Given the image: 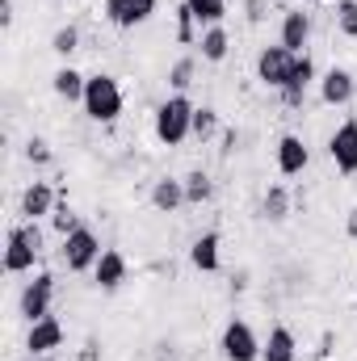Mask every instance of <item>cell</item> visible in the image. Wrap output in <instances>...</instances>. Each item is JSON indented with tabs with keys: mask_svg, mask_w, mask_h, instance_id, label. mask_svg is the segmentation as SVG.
<instances>
[{
	"mask_svg": "<svg viewBox=\"0 0 357 361\" xmlns=\"http://www.w3.org/2000/svg\"><path fill=\"white\" fill-rule=\"evenodd\" d=\"M193 101L185 97V92H173L169 101H160L156 105V139L164 143V147H181L189 135H193Z\"/></svg>",
	"mask_w": 357,
	"mask_h": 361,
	"instance_id": "cell-1",
	"label": "cell"
},
{
	"mask_svg": "<svg viewBox=\"0 0 357 361\" xmlns=\"http://www.w3.org/2000/svg\"><path fill=\"white\" fill-rule=\"evenodd\" d=\"M80 105H85V114H89L92 122H118V114H122V89H118V80L105 76V72L89 76Z\"/></svg>",
	"mask_w": 357,
	"mask_h": 361,
	"instance_id": "cell-2",
	"label": "cell"
},
{
	"mask_svg": "<svg viewBox=\"0 0 357 361\" xmlns=\"http://www.w3.org/2000/svg\"><path fill=\"white\" fill-rule=\"evenodd\" d=\"M38 252H42V231H38V223L8 227V244H4V273H25V269H34Z\"/></svg>",
	"mask_w": 357,
	"mask_h": 361,
	"instance_id": "cell-3",
	"label": "cell"
},
{
	"mask_svg": "<svg viewBox=\"0 0 357 361\" xmlns=\"http://www.w3.org/2000/svg\"><path fill=\"white\" fill-rule=\"evenodd\" d=\"M101 240H97V231L92 227H76L72 235H63V265L72 273H85V269H97V261H101Z\"/></svg>",
	"mask_w": 357,
	"mask_h": 361,
	"instance_id": "cell-4",
	"label": "cell"
},
{
	"mask_svg": "<svg viewBox=\"0 0 357 361\" xmlns=\"http://www.w3.org/2000/svg\"><path fill=\"white\" fill-rule=\"evenodd\" d=\"M219 349H223V357L227 361H261V349H265V345L257 341V332H253L248 319H231V324L223 328Z\"/></svg>",
	"mask_w": 357,
	"mask_h": 361,
	"instance_id": "cell-5",
	"label": "cell"
},
{
	"mask_svg": "<svg viewBox=\"0 0 357 361\" xmlns=\"http://www.w3.org/2000/svg\"><path fill=\"white\" fill-rule=\"evenodd\" d=\"M294 59H298V55H294V51H286L282 42H277V47H265V51L257 55V80H261L265 89H277V92H282L286 85H290Z\"/></svg>",
	"mask_w": 357,
	"mask_h": 361,
	"instance_id": "cell-6",
	"label": "cell"
},
{
	"mask_svg": "<svg viewBox=\"0 0 357 361\" xmlns=\"http://www.w3.org/2000/svg\"><path fill=\"white\" fill-rule=\"evenodd\" d=\"M328 156H332L337 173H345V177L357 173V118H345L337 126V135L328 139Z\"/></svg>",
	"mask_w": 357,
	"mask_h": 361,
	"instance_id": "cell-7",
	"label": "cell"
},
{
	"mask_svg": "<svg viewBox=\"0 0 357 361\" xmlns=\"http://www.w3.org/2000/svg\"><path fill=\"white\" fill-rule=\"evenodd\" d=\"M51 298H55V277H51V273H38V277L21 290V315H25L30 324L47 319V315H51Z\"/></svg>",
	"mask_w": 357,
	"mask_h": 361,
	"instance_id": "cell-8",
	"label": "cell"
},
{
	"mask_svg": "<svg viewBox=\"0 0 357 361\" xmlns=\"http://www.w3.org/2000/svg\"><path fill=\"white\" fill-rule=\"evenodd\" d=\"M156 13V0H105V17L118 30H135Z\"/></svg>",
	"mask_w": 357,
	"mask_h": 361,
	"instance_id": "cell-9",
	"label": "cell"
},
{
	"mask_svg": "<svg viewBox=\"0 0 357 361\" xmlns=\"http://www.w3.org/2000/svg\"><path fill=\"white\" fill-rule=\"evenodd\" d=\"M357 92V80L349 68H328L324 80H320V101L324 105H349Z\"/></svg>",
	"mask_w": 357,
	"mask_h": 361,
	"instance_id": "cell-10",
	"label": "cell"
},
{
	"mask_svg": "<svg viewBox=\"0 0 357 361\" xmlns=\"http://www.w3.org/2000/svg\"><path fill=\"white\" fill-rule=\"evenodd\" d=\"M59 345H63V324H59L55 315H47V319L30 324V336H25L30 357H47V353H51V349H59Z\"/></svg>",
	"mask_w": 357,
	"mask_h": 361,
	"instance_id": "cell-11",
	"label": "cell"
},
{
	"mask_svg": "<svg viewBox=\"0 0 357 361\" xmlns=\"http://www.w3.org/2000/svg\"><path fill=\"white\" fill-rule=\"evenodd\" d=\"M307 160H311V152H307V143L298 135H282L277 139V173L282 177H298L307 169Z\"/></svg>",
	"mask_w": 357,
	"mask_h": 361,
	"instance_id": "cell-12",
	"label": "cell"
},
{
	"mask_svg": "<svg viewBox=\"0 0 357 361\" xmlns=\"http://www.w3.org/2000/svg\"><path fill=\"white\" fill-rule=\"evenodd\" d=\"M59 202H55V189L47 185V180H34V185H25V193H21V214L30 219V223H38L42 214H51Z\"/></svg>",
	"mask_w": 357,
	"mask_h": 361,
	"instance_id": "cell-13",
	"label": "cell"
},
{
	"mask_svg": "<svg viewBox=\"0 0 357 361\" xmlns=\"http://www.w3.org/2000/svg\"><path fill=\"white\" fill-rule=\"evenodd\" d=\"M307 38H311V17H307L303 8H290V13L282 17V47L294 51V55H303Z\"/></svg>",
	"mask_w": 357,
	"mask_h": 361,
	"instance_id": "cell-14",
	"label": "cell"
},
{
	"mask_svg": "<svg viewBox=\"0 0 357 361\" xmlns=\"http://www.w3.org/2000/svg\"><path fill=\"white\" fill-rule=\"evenodd\" d=\"M315 80V63H311V55L303 51L298 59H294V72H290V85L282 89V101L286 105H303V97H307V85Z\"/></svg>",
	"mask_w": 357,
	"mask_h": 361,
	"instance_id": "cell-15",
	"label": "cell"
},
{
	"mask_svg": "<svg viewBox=\"0 0 357 361\" xmlns=\"http://www.w3.org/2000/svg\"><path fill=\"white\" fill-rule=\"evenodd\" d=\"M92 277H97L101 290H118V286L126 281V257H122L118 248H105L101 261H97V269H92Z\"/></svg>",
	"mask_w": 357,
	"mask_h": 361,
	"instance_id": "cell-16",
	"label": "cell"
},
{
	"mask_svg": "<svg viewBox=\"0 0 357 361\" xmlns=\"http://www.w3.org/2000/svg\"><path fill=\"white\" fill-rule=\"evenodd\" d=\"M189 265L198 273H219V231H206V235H198L193 240V248H189Z\"/></svg>",
	"mask_w": 357,
	"mask_h": 361,
	"instance_id": "cell-17",
	"label": "cell"
},
{
	"mask_svg": "<svg viewBox=\"0 0 357 361\" xmlns=\"http://www.w3.org/2000/svg\"><path fill=\"white\" fill-rule=\"evenodd\" d=\"M294 357H298V341H294V332H290L286 324L269 328V341H265V349H261V361H294Z\"/></svg>",
	"mask_w": 357,
	"mask_h": 361,
	"instance_id": "cell-18",
	"label": "cell"
},
{
	"mask_svg": "<svg viewBox=\"0 0 357 361\" xmlns=\"http://www.w3.org/2000/svg\"><path fill=\"white\" fill-rule=\"evenodd\" d=\"M152 206H156L160 214H173L177 206H185V180H173V177L156 180V185H152Z\"/></svg>",
	"mask_w": 357,
	"mask_h": 361,
	"instance_id": "cell-19",
	"label": "cell"
},
{
	"mask_svg": "<svg viewBox=\"0 0 357 361\" xmlns=\"http://www.w3.org/2000/svg\"><path fill=\"white\" fill-rule=\"evenodd\" d=\"M85 85H89V76H80L72 63H63V68L51 76V89L59 92L63 101H85Z\"/></svg>",
	"mask_w": 357,
	"mask_h": 361,
	"instance_id": "cell-20",
	"label": "cell"
},
{
	"mask_svg": "<svg viewBox=\"0 0 357 361\" xmlns=\"http://www.w3.org/2000/svg\"><path fill=\"white\" fill-rule=\"evenodd\" d=\"M202 59L206 63H223L227 59V47H231V38H227V30L223 25H206V34H202Z\"/></svg>",
	"mask_w": 357,
	"mask_h": 361,
	"instance_id": "cell-21",
	"label": "cell"
},
{
	"mask_svg": "<svg viewBox=\"0 0 357 361\" xmlns=\"http://www.w3.org/2000/svg\"><path fill=\"white\" fill-rule=\"evenodd\" d=\"M261 214H265L269 223H282V219L290 214V193H286V185H269L265 202H261Z\"/></svg>",
	"mask_w": 357,
	"mask_h": 361,
	"instance_id": "cell-22",
	"label": "cell"
},
{
	"mask_svg": "<svg viewBox=\"0 0 357 361\" xmlns=\"http://www.w3.org/2000/svg\"><path fill=\"white\" fill-rule=\"evenodd\" d=\"M210 193H214V185L202 169L185 177V206H202V202H210Z\"/></svg>",
	"mask_w": 357,
	"mask_h": 361,
	"instance_id": "cell-23",
	"label": "cell"
},
{
	"mask_svg": "<svg viewBox=\"0 0 357 361\" xmlns=\"http://www.w3.org/2000/svg\"><path fill=\"white\" fill-rule=\"evenodd\" d=\"M185 4H189L193 17L206 21V25H223V17H227V0H185Z\"/></svg>",
	"mask_w": 357,
	"mask_h": 361,
	"instance_id": "cell-24",
	"label": "cell"
},
{
	"mask_svg": "<svg viewBox=\"0 0 357 361\" xmlns=\"http://www.w3.org/2000/svg\"><path fill=\"white\" fill-rule=\"evenodd\" d=\"M193 135L206 143V139H214L219 135V109H210V105H202V109H193Z\"/></svg>",
	"mask_w": 357,
	"mask_h": 361,
	"instance_id": "cell-25",
	"label": "cell"
},
{
	"mask_svg": "<svg viewBox=\"0 0 357 361\" xmlns=\"http://www.w3.org/2000/svg\"><path fill=\"white\" fill-rule=\"evenodd\" d=\"M76 47H80V30H76V25H59V30H55V38H51V51L68 59Z\"/></svg>",
	"mask_w": 357,
	"mask_h": 361,
	"instance_id": "cell-26",
	"label": "cell"
},
{
	"mask_svg": "<svg viewBox=\"0 0 357 361\" xmlns=\"http://www.w3.org/2000/svg\"><path fill=\"white\" fill-rule=\"evenodd\" d=\"M337 30L345 38H357V0H337Z\"/></svg>",
	"mask_w": 357,
	"mask_h": 361,
	"instance_id": "cell-27",
	"label": "cell"
},
{
	"mask_svg": "<svg viewBox=\"0 0 357 361\" xmlns=\"http://www.w3.org/2000/svg\"><path fill=\"white\" fill-rule=\"evenodd\" d=\"M51 223H55V231H59V235H72V231L80 227V223H76V214H72V206H68V197L51 210Z\"/></svg>",
	"mask_w": 357,
	"mask_h": 361,
	"instance_id": "cell-28",
	"label": "cell"
},
{
	"mask_svg": "<svg viewBox=\"0 0 357 361\" xmlns=\"http://www.w3.org/2000/svg\"><path fill=\"white\" fill-rule=\"evenodd\" d=\"M193 25H198L193 8H189V4H181V8H177V42H185V47H189V42L198 38V34H193Z\"/></svg>",
	"mask_w": 357,
	"mask_h": 361,
	"instance_id": "cell-29",
	"label": "cell"
},
{
	"mask_svg": "<svg viewBox=\"0 0 357 361\" xmlns=\"http://www.w3.org/2000/svg\"><path fill=\"white\" fill-rule=\"evenodd\" d=\"M169 85H173L177 92H185L189 85H193V59H181L177 68L169 72Z\"/></svg>",
	"mask_w": 357,
	"mask_h": 361,
	"instance_id": "cell-30",
	"label": "cell"
},
{
	"mask_svg": "<svg viewBox=\"0 0 357 361\" xmlns=\"http://www.w3.org/2000/svg\"><path fill=\"white\" fill-rule=\"evenodd\" d=\"M25 156H30L34 164H51V147H47V139H30V147H25Z\"/></svg>",
	"mask_w": 357,
	"mask_h": 361,
	"instance_id": "cell-31",
	"label": "cell"
},
{
	"mask_svg": "<svg viewBox=\"0 0 357 361\" xmlns=\"http://www.w3.org/2000/svg\"><path fill=\"white\" fill-rule=\"evenodd\" d=\"M265 17V0H248V21H261Z\"/></svg>",
	"mask_w": 357,
	"mask_h": 361,
	"instance_id": "cell-32",
	"label": "cell"
},
{
	"mask_svg": "<svg viewBox=\"0 0 357 361\" xmlns=\"http://www.w3.org/2000/svg\"><path fill=\"white\" fill-rule=\"evenodd\" d=\"M345 235H349V240H357V206L349 210V219H345Z\"/></svg>",
	"mask_w": 357,
	"mask_h": 361,
	"instance_id": "cell-33",
	"label": "cell"
},
{
	"mask_svg": "<svg viewBox=\"0 0 357 361\" xmlns=\"http://www.w3.org/2000/svg\"><path fill=\"white\" fill-rule=\"evenodd\" d=\"M30 361H55V357H51V353H47V357H30Z\"/></svg>",
	"mask_w": 357,
	"mask_h": 361,
	"instance_id": "cell-34",
	"label": "cell"
},
{
	"mask_svg": "<svg viewBox=\"0 0 357 361\" xmlns=\"http://www.w3.org/2000/svg\"><path fill=\"white\" fill-rule=\"evenodd\" d=\"M353 307H357V294H353Z\"/></svg>",
	"mask_w": 357,
	"mask_h": 361,
	"instance_id": "cell-35",
	"label": "cell"
}]
</instances>
